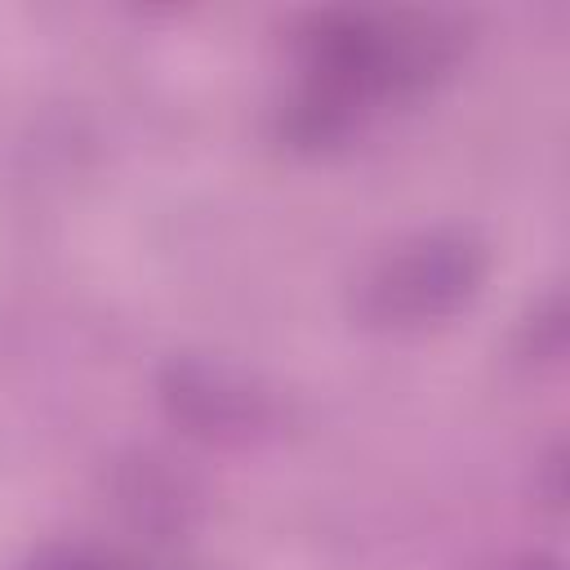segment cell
Here are the masks:
<instances>
[{
  "label": "cell",
  "mask_w": 570,
  "mask_h": 570,
  "mask_svg": "<svg viewBox=\"0 0 570 570\" xmlns=\"http://www.w3.org/2000/svg\"><path fill=\"white\" fill-rule=\"evenodd\" d=\"M445 58L432 27H401L379 18H334L312 36V89L303 116L312 134H325L352 116V107L423 80Z\"/></svg>",
  "instance_id": "1"
},
{
  "label": "cell",
  "mask_w": 570,
  "mask_h": 570,
  "mask_svg": "<svg viewBox=\"0 0 570 570\" xmlns=\"http://www.w3.org/2000/svg\"><path fill=\"white\" fill-rule=\"evenodd\" d=\"M476 281V254L459 240H423L396 263L383 267V276L370 285V307L374 316H396V321H419L454 307L468 285Z\"/></svg>",
  "instance_id": "2"
},
{
  "label": "cell",
  "mask_w": 570,
  "mask_h": 570,
  "mask_svg": "<svg viewBox=\"0 0 570 570\" xmlns=\"http://www.w3.org/2000/svg\"><path fill=\"white\" fill-rule=\"evenodd\" d=\"M31 570H116V566L102 561V557H94V552H80V548H53Z\"/></svg>",
  "instance_id": "3"
}]
</instances>
